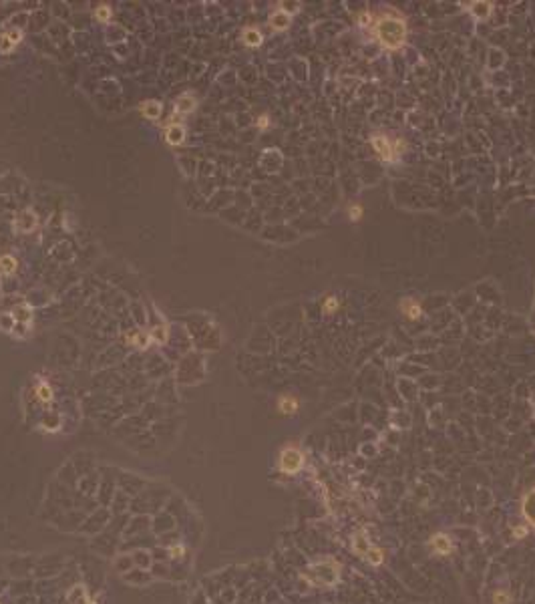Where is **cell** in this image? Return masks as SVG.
<instances>
[{"label":"cell","instance_id":"obj_1","mask_svg":"<svg viewBox=\"0 0 535 604\" xmlns=\"http://www.w3.org/2000/svg\"><path fill=\"white\" fill-rule=\"evenodd\" d=\"M372 34L378 40V45L384 47L386 50H398L407 43L409 29H407V22L400 16L386 12V15H380L378 18H374Z\"/></svg>","mask_w":535,"mask_h":604},{"label":"cell","instance_id":"obj_2","mask_svg":"<svg viewBox=\"0 0 535 604\" xmlns=\"http://www.w3.org/2000/svg\"><path fill=\"white\" fill-rule=\"evenodd\" d=\"M312 584L318 586H330L334 582H338L340 576V566L334 560H326V562H318L314 566H310V570L304 574Z\"/></svg>","mask_w":535,"mask_h":604},{"label":"cell","instance_id":"obj_3","mask_svg":"<svg viewBox=\"0 0 535 604\" xmlns=\"http://www.w3.org/2000/svg\"><path fill=\"white\" fill-rule=\"evenodd\" d=\"M304 465V455L296 447H286L280 453V469L284 473H296Z\"/></svg>","mask_w":535,"mask_h":604},{"label":"cell","instance_id":"obj_4","mask_svg":"<svg viewBox=\"0 0 535 604\" xmlns=\"http://www.w3.org/2000/svg\"><path fill=\"white\" fill-rule=\"evenodd\" d=\"M370 143L374 147V151L378 153V157L382 161H394L396 159V151H394V145L393 141L384 135V133H372L370 137Z\"/></svg>","mask_w":535,"mask_h":604},{"label":"cell","instance_id":"obj_5","mask_svg":"<svg viewBox=\"0 0 535 604\" xmlns=\"http://www.w3.org/2000/svg\"><path fill=\"white\" fill-rule=\"evenodd\" d=\"M400 312H403L405 316H409L410 320H417L423 314V308H421V304L414 298H403V300H400Z\"/></svg>","mask_w":535,"mask_h":604},{"label":"cell","instance_id":"obj_6","mask_svg":"<svg viewBox=\"0 0 535 604\" xmlns=\"http://www.w3.org/2000/svg\"><path fill=\"white\" fill-rule=\"evenodd\" d=\"M431 546L437 554H449L453 550V544H451V538L447 534H435L431 538Z\"/></svg>","mask_w":535,"mask_h":604},{"label":"cell","instance_id":"obj_7","mask_svg":"<svg viewBox=\"0 0 535 604\" xmlns=\"http://www.w3.org/2000/svg\"><path fill=\"white\" fill-rule=\"evenodd\" d=\"M183 137H185V129H183V125H179V123H171V125L165 129V141H167L169 145H179V143H183Z\"/></svg>","mask_w":535,"mask_h":604},{"label":"cell","instance_id":"obj_8","mask_svg":"<svg viewBox=\"0 0 535 604\" xmlns=\"http://www.w3.org/2000/svg\"><path fill=\"white\" fill-rule=\"evenodd\" d=\"M288 24H290V12H286L284 8H278L276 12H272V16H270V26H272V29L284 31V29H288Z\"/></svg>","mask_w":535,"mask_h":604},{"label":"cell","instance_id":"obj_9","mask_svg":"<svg viewBox=\"0 0 535 604\" xmlns=\"http://www.w3.org/2000/svg\"><path fill=\"white\" fill-rule=\"evenodd\" d=\"M523 516L531 526H535V490H531L523 498Z\"/></svg>","mask_w":535,"mask_h":604},{"label":"cell","instance_id":"obj_10","mask_svg":"<svg viewBox=\"0 0 535 604\" xmlns=\"http://www.w3.org/2000/svg\"><path fill=\"white\" fill-rule=\"evenodd\" d=\"M352 548H354V552L358 554V556H366V552L372 548L370 546V542L366 540V534L364 532H358V534H354V540H352Z\"/></svg>","mask_w":535,"mask_h":604},{"label":"cell","instance_id":"obj_11","mask_svg":"<svg viewBox=\"0 0 535 604\" xmlns=\"http://www.w3.org/2000/svg\"><path fill=\"white\" fill-rule=\"evenodd\" d=\"M471 8V15L475 16V18H479V20H485L489 15H491V10H493V2H473V4H469Z\"/></svg>","mask_w":535,"mask_h":604},{"label":"cell","instance_id":"obj_12","mask_svg":"<svg viewBox=\"0 0 535 604\" xmlns=\"http://www.w3.org/2000/svg\"><path fill=\"white\" fill-rule=\"evenodd\" d=\"M242 36H244V43H246L248 47H258V45H262V33H260L258 29H253V26H248Z\"/></svg>","mask_w":535,"mask_h":604},{"label":"cell","instance_id":"obj_13","mask_svg":"<svg viewBox=\"0 0 535 604\" xmlns=\"http://www.w3.org/2000/svg\"><path fill=\"white\" fill-rule=\"evenodd\" d=\"M278 409L282 411V413H296V409H298V401L294 399V397H288V395H284V397H280V401H278Z\"/></svg>","mask_w":535,"mask_h":604},{"label":"cell","instance_id":"obj_14","mask_svg":"<svg viewBox=\"0 0 535 604\" xmlns=\"http://www.w3.org/2000/svg\"><path fill=\"white\" fill-rule=\"evenodd\" d=\"M69 600H71L73 604H93V602L89 600V596H87V592H85L83 586H75L71 592H69Z\"/></svg>","mask_w":535,"mask_h":604},{"label":"cell","instance_id":"obj_15","mask_svg":"<svg viewBox=\"0 0 535 604\" xmlns=\"http://www.w3.org/2000/svg\"><path fill=\"white\" fill-rule=\"evenodd\" d=\"M141 113H143L147 119H157L159 113H161V105H159L157 101H147V103H143V107H141Z\"/></svg>","mask_w":535,"mask_h":604},{"label":"cell","instance_id":"obj_16","mask_svg":"<svg viewBox=\"0 0 535 604\" xmlns=\"http://www.w3.org/2000/svg\"><path fill=\"white\" fill-rule=\"evenodd\" d=\"M16 270V260L12 256H0V274H12Z\"/></svg>","mask_w":535,"mask_h":604},{"label":"cell","instance_id":"obj_17","mask_svg":"<svg viewBox=\"0 0 535 604\" xmlns=\"http://www.w3.org/2000/svg\"><path fill=\"white\" fill-rule=\"evenodd\" d=\"M16 222H24V226L20 228L22 232H29L31 228H34L36 226V216L32 212H24V213H20V216L16 218Z\"/></svg>","mask_w":535,"mask_h":604},{"label":"cell","instance_id":"obj_18","mask_svg":"<svg viewBox=\"0 0 535 604\" xmlns=\"http://www.w3.org/2000/svg\"><path fill=\"white\" fill-rule=\"evenodd\" d=\"M193 107H195V101H193V97L191 95H183L179 101H177V113H189V111H193Z\"/></svg>","mask_w":535,"mask_h":604},{"label":"cell","instance_id":"obj_19","mask_svg":"<svg viewBox=\"0 0 535 604\" xmlns=\"http://www.w3.org/2000/svg\"><path fill=\"white\" fill-rule=\"evenodd\" d=\"M36 395H38V399H41L43 403H48V401H52V389L47 383H41L36 387Z\"/></svg>","mask_w":535,"mask_h":604},{"label":"cell","instance_id":"obj_20","mask_svg":"<svg viewBox=\"0 0 535 604\" xmlns=\"http://www.w3.org/2000/svg\"><path fill=\"white\" fill-rule=\"evenodd\" d=\"M364 560H368L370 564H374V566H378V564L382 562V550H378V548H370L368 552H366V556H364Z\"/></svg>","mask_w":535,"mask_h":604},{"label":"cell","instance_id":"obj_21","mask_svg":"<svg viewBox=\"0 0 535 604\" xmlns=\"http://www.w3.org/2000/svg\"><path fill=\"white\" fill-rule=\"evenodd\" d=\"M362 213H364L362 206H358V204H352V206H348V218H350L352 222H358L360 218H362Z\"/></svg>","mask_w":535,"mask_h":604},{"label":"cell","instance_id":"obj_22","mask_svg":"<svg viewBox=\"0 0 535 604\" xmlns=\"http://www.w3.org/2000/svg\"><path fill=\"white\" fill-rule=\"evenodd\" d=\"M338 308V300H336V296H328L326 298V302H324V306H322V310H324V314H332L334 310Z\"/></svg>","mask_w":535,"mask_h":604},{"label":"cell","instance_id":"obj_23","mask_svg":"<svg viewBox=\"0 0 535 604\" xmlns=\"http://www.w3.org/2000/svg\"><path fill=\"white\" fill-rule=\"evenodd\" d=\"M95 16H97L99 20L107 22V20L111 18V8H109V6H99V8L95 10Z\"/></svg>","mask_w":535,"mask_h":604},{"label":"cell","instance_id":"obj_24","mask_svg":"<svg viewBox=\"0 0 535 604\" xmlns=\"http://www.w3.org/2000/svg\"><path fill=\"white\" fill-rule=\"evenodd\" d=\"M4 34L8 36V40H10L12 45H16L18 40L22 38V33H20V31H8V33H4Z\"/></svg>","mask_w":535,"mask_h":604},{"label":"cell","instance_id":"obj_25","mask_svg":"<svg viewBox=\"0 0 535 604\" xmlns=\"http://www.w3.org/2000/svg\"><path fill=\"white\" fill-rule=\"evenodd\" d=\"M493 600H495V604H509V594H507V592H497Z\"/></svg>","mask_w":535,"mask_h":604},{"label":"cell","instance_id":"obj_26","mask_svg":"<svg viewBox=\"0 0 535 604\" xmlns=\"http://www.w3.org/2000/svg\"><path fill=\"white\" fill-rule=\"evenodd\" d=\"M12 47H15V45L10 43V40H8V36H6V34H2V36H0V50H4V52H6V50H10Z\"/></svg>","mask_w":535,"mask_h":604},{"label":"cell","instance_id":"obj_27","mask_svg":"<svg viewBox=\"0 0 535 604\" xmlns=\"http://www.w3.org/2000/svg\"><path fill=\"white\" fill-rule=\"evenodd\" d=\"M133 343H135V346H139V348H143L147 343H149V337H143V334H137L135 339H133Z\"/></svg>","mask_w":535,"mask_h":604},{"label":"cell","instance_id":"obj_28","mask_svg":"<svg viewBox=\"0 0 535 604\" xmlns=\"http://www.w3.org/2000/svg\"><path fill=\"white\" fill-rule=\"evenodd\" d=\"M169 552H171V556H173V558H181V554H183V548H181V546H177V548H171Z\"/></svg>","mask_w":535,"mask_h":604},{"label":"cell","instance_id":"obj_29","mask_svg":"<svg viewBox=\"0 0 535 604\" xmlns=\"http://www.w3.org/2000/svg\"><path fill=\"white\" fill-rule=\"evenodd\" d=\"M258 127H260V129H266V127H268V117H266V115H262V117L258 119Z\"/></svg>","mask_w":535,"mask_h":604},{"label":"cell","instance_id":"obj_30","mask_svg":"<svg viewBox=\"0 0 535 604\" xmlns=\"http://www.w3.org/2000/svg\"><path fill=\"white\" fill-rule=\"evenodd\" d=\"M513 534L517 536V538H523V536L527 534V528H515V530H513Z\"/></svg>","mask_w":535,"mask_h":604}]
</instances>
